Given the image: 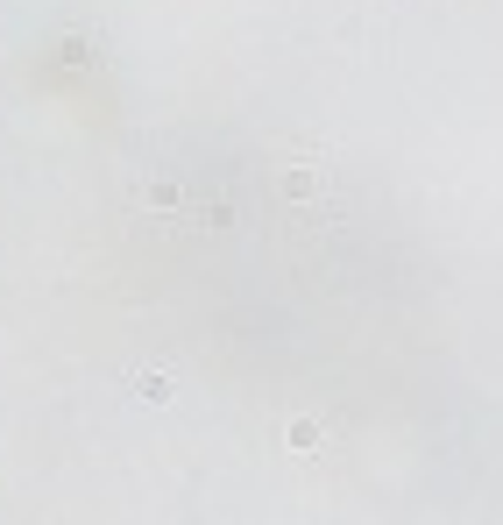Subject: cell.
Wrapping results in <instances>:
<instances>
[{
  "label": "cell",
  "instance_id": "cell-1",
  "mask_svg": "<svg viewBox=\"0 0 503 525\" xmlns=\"http://www.w3.org/2000/svg\"><path fill=\"white\" fill-rule=\"evenodd\" d=\"M178 199H185V192H178V178H171V171H156V178L135 192V206H142V213H178Z\"/></svg>",
  "mask_w": 503,
  "mask_h": 525
},
{
  "label": "cell",
  "instance_id": "cell-2",
  "mask_svg": "<svg viewBox=\"0 0 503 525\" xmlns=\"http://www.w3.org/2000/svg\"><path fill=\"white\" fill-rule=\"evenodd\" d=\"M135 398H142V405H171V398H178L171 369H142V377H135Z\"/></svg>",
  "mask_w": 503,
  "mask_h": 525
},
{
  "label": "cell",
  "instance_id": "cell-3",
  "mask_svg": "<svg viewBox=\"0 0 503 525\" xmlns=\"http://www.w3.org/2000/svg\"><path fill=\"white\" fill-rule=\"evenodd\" d=\"M284 440L298 447V455H312V447H319V426H312V419H291V426H284Z\"/></svg>",
  "mask_w": 503,
  "mask_h": 525
},
{
  "label": "cell",
  "instance_id": "cell-4",
  "mask_svg": "<svg viewBox=\"0 0 503 525\" xmlns=\"http://www.w3.org/2000/svg\"><path fill=\"white\" fill-rule=\"evenodd\" d=\"M312 192H319L312 171H284V199H312Z\"/></svg>",
  "mask_w": 503,
  "mask_h": 525
}]
</instances>
